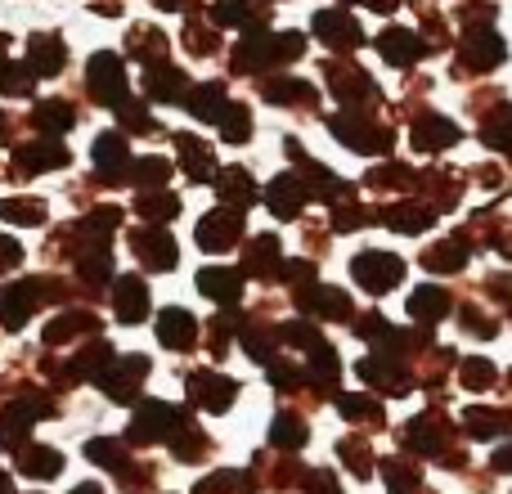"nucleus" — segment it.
<instances>
[{"mask_svg": "<svg viewBox=\"0 0 512 494\" xmlns=\"http://www.w3.org/2000/svg\"><path fill=\"white\" fill-rule=\"evenodd\" d=\"M283 247L274 234H256V239L243 247V274L248 279H283Z\"/></svg>", "mask_w": 512, "mask_h": 494, "instance_id": "412c9836", "label": "nucleus"}, {"mask_svg": "<svg viewBox=\"0 0 512 494\" xmlns=\"http://www.w3.org/2000/svg\"><path fill=\"white\" fill-rule=\"evenodd\" d=\"M297 306L310 319H351V297L342 288H328V283H310L297 292Z\"/></svg>", "mask_w": 512, "mask_h": 494, "instance_id": "4be33fe9", "label": "nucleus"}, {"mask_svg": "<svg viewBox=\"0 0 512 494\" xmlns=\"http://www.w3.org/2000/svg\"><path fill=\"white\" fill-rule=\"evenodd\" d=\"M158 9H198V0H153Z\"/></svg>", "mask_w": 512, "mask_h": 494, "instance_id": "0e129e2a", "label": "nucleus"}, {"mask_svg": "<svg viewBox=\"0 0 512 494\" xmlns=\"http://www.w3.org/2000/svg\"><path fill=\"white\" fill-rule=\"evenodd\" d=\"M32 77H36V72L27 68V63H9L5 95H9V99H23V95H32Z\"/></svg>", "mask_w": 512, "mask_h": 494, "instance_id": "13d9d810", "label": "nucleus"}, {"mask_svg": "<svg viewBox=\"0 0 512 494\" xmlns=\"http://www.w3.org/2000/svg\"><path fill=\"white\" fill-rule=\"evenodd\" d=\"M171 180V162L167 158H135V176L131 185L140 189V194H162Z\"/></svg>", "mask_w": 512, "mask_h": 494, "instance_id": "c03bdc74", "label": "nucleus"}, {"mask_svg": "<svg viewBox=\"0 0 512 494\" xmlns=\"http://www.w3.org/2000/svg\"><path fill=\"white\" fill-rule=\"evenodd\" d=\"M261 99H270V104H279V108H310V104H319V90L310 86V81H297V77H270L261 86Z\"/></svg>", "mask_w": 512, "mask_h": 494, "instance_id": "473e14b6", "label": "nucleus"}, {"mask_svg": "<svg viewBox=\"0 0 512 494\" xmlns=\"http://www.w3.org/2000/svg\"><path fill=\"white\" fill-rule=\"evenodd\" d=\"M459 382H463L468 391H486L490 382H495V364H490V360H468V364L459 369Z\"/></svg>", "mask_w": 512, "mask_h": 494, "instance_id": "6e6d98bb", "label": "nucleus"}, {"mask_svg": "<svg viewBox=\"0 0 512 494\" xmlns=\"http://www.w3.org/2000/svg\"><path fill=\"white\" fill-rule=\"evenodd\" d=\"M81 333H99V319L90 310H63L50 328H45V346H59L68 337H81Z\"/></svg>", "mask_w": 512, "mask_h": 494, "instance_id": "ea45409f", "label": "nucleus"}, {"mask_svg": "<svg viewBox=\"0 0 512 494\" xmlns=\"http://www.w3.org/2000/svg\"><path fill=\"white\" fill-rule=\"evenodd\" d=\"M189 77L176 63H158V68H144V99L153 104H185L189 99Z\"/></svg>", "mask_w": 512, "mask_h": 494, "instance_id": "a211bd4d", "label": "nucleus"}, {"mask_svg": "<svg viewBox=\"0 0 512 494\" xmlns=\"http://www.w3.org/2000/svg\"><path fill=\"white\" fill-rule=\"evenodd\" d=\"M328 95L337 99V104L346 108H364L360 99H369V104H382V90L373 86L369 72H360L355 63H328ZM369 113V108H364Z\"/></svg>", "mask_w": 512, "mask_h": 494, "instance_id": "1a4fd4ad", "label": "nucleus"}, {"mask_svg": "<svg viewBox=\"0 0 512 494\" xmlns=\"http://www.w3.org/2000/svg\"><path fill=\"white\" fill-rule=\"evenodd\" d=\"M315 36L337 54H351L364 45V27L355 23L346 9H319L315 14Z\"/></svg>", "mask_w": 512, "mask_h": 494, "instance_id": "4468645a", "label": "nucleus"}, {"mask_svg": "<svg viewBox=\"0 0 512 494\" xmlns=\"http://www.w3.org/2000/svg\"><path fill=\"white\" fill-rule=\"evenodd\" d=\"M504 59H508L504 36L490 32V27H468V45H463V54H459L463 72H490V68H499Z\"/></svg>", "mask_w": 512, "mask_h": 494, "instance_id": "2eb2a0df", "label": "nucleus"}, {"mask_svg": "<svg viewBox=\"0 0 512 494\" xmlns=\"http://www.w3.org/2000/svg\"><path fill=\"white\" fill-rule=\"evenodd\" d=\"M306 423H301L297 414H279L274 418V427H270V445L274 450H301L306 445Z\"/></svg>", "mask_w": 512, "mask_h": 494, "instance_id": "de8ad7c7", "label": "nucleus"}, {"mask_svg": "<svg viewBox=\"0 0 512 494\" xmlns=\"http://www.w3.org/2000/svg\"><path fill=\"white\" fill-rule=\"evenodd\" d=\"M405 445L414 454H423V459L445 454V445H450V427H445L441 414H423V418H414V423L405 427Z\"/></svg>", "mask_w": 512, "mask_h": 494, "instance_id": "a878e982", "label": "nucleus"}, {"mask_svg": "<svg viewBox=\"0 0 512 494\" xmlns=\"http://www.w3.org/2000/svg\"><path fill=\"white\" fill-rule=\"evenodd\" d=\"M481 140H486L495 153L512 158V104H499L495 113L481 122Z\"/></svg>", "mask_w": 512, "mask_h": 494, "instance_id": "79ce46f5", "label": "nucleus"}, {"mask_svg": "<svg viewBox=\"0 0 512 494\" xmlns=\"http://www.w3.org/2000/svg\"><path fill=\"white\" fill-rule=\"evenodd\" d=\"M0 247H5V270H14V265H18V261H23V247H18L14 239H5V243H0Z\"/></svg>", "mask_w": 512, "mask_h": 494, "instance_id": "e2e57ef3", "label": "nucleus"}, {"mask_svg": "<svg viewBox=\"0 0 512 494\" xmlns=\"http://www.w3.org/2000/svg\"><path fill=\"white\" fill-rule=\"evenodd\" d=\"M113 315H117V324H144V315H149V283H144L140 274H126V279H117V288H113Z\"/></svg>", "mask_w": 512, "mask_h": 494, "instance_id": "393cba45", "label": "nucleus"}, {"mask_svg": "<svg viewBox=\"0 0 512 494\" xmlns=\"http://www.w3.org/2000/svg\"><path fill=\"white\" fill-rule=\"evenodd\" d=\"M337 454H342L346 472H355L360 481H369V477H373V450L360 441V436H346V441L337 445Z\"/></svg>", "mask_w": 512, "mask_h": 494, "instance_id": "09e8293b", "label": "nucleus"}, {"mask_svg": "<svg viewBox=\"0 0 512 494\" xmlns=\"http://www.w3.org/2000/svg\"><path fill=\"white\" fill-rule=\"evenodd\" d=\"M86 459H95L99 468L117 472V477H126V472H131V459H126L122 441H104V436H95V441H86Z\"/></svg>", "mask_w": 512, "mask_h": 494, "instance_id": "a18cd8bd", "label": "nucleus"}, {"mask_svg": "<svg viewBox=\"0 0 512 494\" xmlns=\"http://www.w3.org/2000/svg\"><path fill=\"white\" fill-rule=\"evenodd\" d=\"M185 50L189 54H216L221 50V36H216L212 27H203V23H189L185 27Z\"/></svg>", "mask_w": 512, "mask_h": 494, "instance_id": "5fc2aeb1", "label": "nucleus"}, {"mask_svg": "<svg viewBox=\"0 0 512 494\" xmlns=\"http://www.w3.org/2000/svg\"><path fill=\"white\" fill-rule=\"evenodd\" d=\"M337 378H342V364H337V351L333 346H315L306 355V382L310 391H337Z\"/></svg>", "mask_w": 512, "mask_h": 494, "instance_id": "c9c22d12", "label": "nucleus"}, {"mask_svg": "<svg viewBox=\"0 0 512 494\" xmlns=\"http://www.w3.org/2000/svg\"><path fill=\"white\" fill-rule=\"evenodd\" d=\"M72 494H104V490H99V486H95V481H86V486H77V490H72Z\"/></svg>", "mask_w": 512, "mask_h": 494, "instance_id": "69168bd1", "label": "nucleus"}, {"mask_svg": "<svg viewBox=\"0 0 512 494\" xmlns=\"http://www.w3.org/2000/svg\"><path fill=\"white\" fill-rule=\"evenodd\" d=\"M427 50H432V45H427L418 32H409V27H387V32L378 36V54L387 63H396V68H414Z\"/></svg>", "mask_w": 512, "mask_h": 494, "instance_id": "b1692460", "label": "nucleus"}, {"mask_svg": "<svg viewBox=\"0 0 512 494\" xmlns=\"http://www.w3.org/2000/svg\"><path fill=\"white\" fill-rule=\"evenodd\" d=\"M95 158V171L104 185H131L135 176V158H131V144H126V131H104L90 149Z\"/></svg>", "mask_w": 512, "mask_h": 494, "instance_id": "0eeeda50", "label": "nucleus"}, {"mask_svg": "<svg viewBox=\"0 0 512 494\" xmlns=\"http://www.w3.org/2000/svg\"><path fill=\"white\" fill-rule=\"evenodd\" d=\"M32 126L45 135H63L77 126V108H72L68 99H41V104L32 108Z\"/></svg>", "mask_w": 512, "mask_h": 494, "instance_id": "e433bc0d", "label": "nucleus"}, {"mask_svg": "<svg viewBox=\"0 0 512 494\" xmlns=\"http://www.w3.org/2000/svg\"><path fill=\"white\" fill-rule=\"evenodd\" d=\"M450 292L436 288V283H427V288H418L414 297H409V319H418V324H436V319L450 315Z\"/></svg>", "mask_w": 512, "mask_h": 494, "instance_id": "58836bf2", "label": "nucleus"}, {"mask_svg": "<svg viewBox=\"0 0 512 494\" xmlns=\"http://www.w3.org/2000/svg\"><path fill=\"white\" fill-rule=\"evenodd\" d=\"M436 207L432 203H391V207H378V225H387V230L396 234H423L436 225Z\"/></svg>", "mask_w": 512, "mask_h": 494, "instance_id": "5701e85b", "label": "nucleus"}, {"mask_svg": "<svg viewBox=\"0 0 512 494\" xmlns=\"http://www.w3.org/2000/svg\"><path fill=\"white\" fill-rule=\"evenodd\" d=\"M171 140H176V153H180V171H185L194 185H207V180H216V153H212V144H207L203 135L176 131Z\"/></svg>", "mask_w": 512, "mask_h": 494, "instance_id": "f3484780", "label": "nucleus"}, {"mask_svg": "<svg viewBox=\"0 0 512 494\" xmlns=\"http://www.w3.org/2000/svg\"><path fill=\"white\" fill-rule=\"evenodd\" d=\"M301 54H306L301 32H243V41L234 45V72H265Z\"/></svg>", "mask_w": 512, "mask_h": 494, "instance_id": "f257e3e1", "label": "nucleus"}, {"mask_svg": "<svg viewBox=\"0 0 512 494\" xmlns=\"http://www.w3.org/2000/svg\"><path fill=\"white\" fill-rule=\"evenodd\" d=\"M216 126H221V140L225 144H248L252 140V108L248 104H230Z\"/></svg>", "mask_w": 512, "mask_h": 494, "instance_id": "49530a36", "label": "nucleus"}, {"mask_svg": "<svg viewBox=\"0 0 512 494\" xmlns=\"http://www.w3.org/2000/svg\"><path fill=\"white\" fill-rule=\"evenodd\" d=\"M194 234H198V247H203V252H212V256L230 252V247H239V239H243V212L239 207H225V212L203 216Z\"/></svg>", "mask_w": 512, "mask_h": 494, "instance_id": "ddd939ff", "label": "nucleus"}, {"mask_svg": "<svg viewBox=\"0 0 512 494\" xmlns=\"http://www.w3.org/2000/svg\"><path fill=\"white\" fill-rule=\"evenodd\" d=\"M463 333H472V337H481V342H486V337L499 333V324L481 306H463Z\"/></svg>", "mask_w": 512, "mask_h": 494, "instance_id": "4d7b16f0", "label": "nucleus"}, {"mask_svg": "<svg viewBox=\"0 0 512 494\" xmlns=\"http://www.w3.org/2000/svg\"><path fill=\"white\" fill-rule=\"evenodd\" d=\"M364 185L378 189V194H391V189H418L423 185V176H418L414 167H405V162H382V167H373L369 176H364Z\"/></svg>", "mask_w": 512, "mask_h": 494, "instance_id": "4c0bfd02", "label": "nucleus"}, {"mask_svg": "<svg viewBox=\"0 0 512 494\" xmlns=\"http://www.w3.org/2000/svg\"><path fill=\"white\" fill-rule=\"evenodd\" d=\"M468 256H472V239H468V230H459L454 239H441V243H432L423 252V270H432V274H459L463 265H468Z\"/></svg>", "mask_w": 512, "mask_h": 494, "instance_id": "cd10ccee", "label": "nucleus"}, {"mask_svg": "<svg viewBox=\"0 0 512 494\" xmlns=\"http://www.w3.org/2000/svg\"><path fill=\"white\" fill-rule=\"evenodd\" d=\"M306 490H310V494H342V490H337V477H333L328 468L310 472V477H306Z\"/></svg>", "mask_w": 512, "mask_h": 494, "instance_id": "bf43d9fd", "label": "nucleus"}, {"mask_svg": "<svg viewBox=\"0 0 512 494\" xmlns=\"http://www.w3.org/2000/svg\"><path fill=\"white\" fill-rule=\"evenodd\" d=\"M243 279H248V274L230 270V265H203V270H198V292H203L207 301H216V306H239Z\"/></svg>", "mask_w": 512, "mask_h": 494, "instance_id": "aec40b11", "label": "nucleus"}, {"mask_svg": "<svg viewBox=\"0 0 512 494\" xmlns=\"http://www.w3.org/2000/svg\"><path fill=\"white\" fill-rule=\"evenodd\" d=\"M265 203H270V212L279 216V221H297L301 207L310 203V189H306V180H301L297 171H283V176L270 180V189H265Z\"/></svg>", "mask_w": 512, "mask_h": 494, "instance_id": "6ab92c4d", "label": "nucleus"}, {"mask_svg": "<svg viewBox=\"0 0 512 494\" xmlns=\"http://www.w3.org/2000/svg\"><path fill=\"white\" fill-rule=\"evenodd\" d=\"M337 409H342V418H351V423H373V427L387 423V418H382V405L369 396H337Z\"/></svg>", "mask_w": 512, "mask_h": 494, "instance_id": "8fccbe9b", "label": "nucleus"}, {"mask_svg": "<svg viewBox=\"0 0 512 494\" xmlns=\"http://www.w3.org/2000/svg\"><path fill=\"white\" fill-rule=\"evenodd\" d=\"M328 131H333L351 153H364V158L391 153V144H396V131H391V126H382V122H373V117L360 113V108L333 113V117H328Z\"/></svg>", "mask_w": 512, "mask_h": 494, "instance_id": "f03ea898", "label": "nucleus"}, {"mask_svg": "<svg viewBox=\"0 0 512 494\" xmlns=\"http://www.w3.org/2000/svg\"><path fill=\"white\" fill-rule=\"evenodd\" d=\"M459 140H463L459 122H450V117H441V113H418L414 126H409V144H414L418 153H445Z\"/></svg>", "mask_w": 512, "mask_h": 494, "instance_id": "dca6fc26", "label": "nucleus"}, {"mask_svg": "<svg viewBox=\"0 0 512 494\" xmlns=\"http://www.w3.org/2000/svg\"><path fill=\"white\" fill-rule=\"evenodd\" d=\"M167 50H171V41H167V32H158V27H135V32L126 36V54H131V59H140L144 68L167 63Z\"/></svg>", "mask_w": 512, "mask_h": 494, "instance_id": "f704fd0d", "label": "nucleus"}, {"mask_svg": "<svg viewBox=\"0 0 512 494\" xmlns=\"http://www.w3.org/2000/svg\"><path fill=\"white\" fill-rule=\"evenodd\" d=\"M14 468L23 472V477L54 481L63 472V454L59 450H45V445H18V450H14Z\"/></svg>", "mask_w": 512, "mask_h": 494, "instance_id": "2f4dec72", "label": "nucleus"}, {"mask_svg": "<svg viewBox=\"0 0 512 494\" xmlns=\"http://www.w3.org/2000/svg\"><path fill=\"white\" fill-rule=\"evenodd\" d=\"M68 149H63L54 135L45 140H27V144H14V158H9V180H27L36 171H54V167H68Z\"/></svg>", "mask_w": 512, "mask_h": 494, "instance_id": "6e6552de", "label": "nucleus"}, {"mask_svg": "<svg viewBox=\"0 0 512 494\" xmlns=\"http://www.w3.org/2000/svg\"><path fill=\"white\" fill-rule=\"evenodd\" d=\"M351 279L360 283L364 292L382 297V292H391L400 279H405V261H400L396 252H382V247H369V252H360V256L351 261Z\"/></svg>", "mask_w": 512, "mask_h": 494, "instance_id": "423d86ee", "label": "nucleus"}, {"mask_svg": "<svg viewBox=\"0 0 512 494\" xmlns=\"http://www.w3.org/2000/svg\"><path fill=\"white\" fill-rule=\"evenodd\" d=\"M252 490V477L248 472H216V477L198 481L194 494H248Z\"/></svg>", "mask_w": 512, "mask_h": 494, "instance_id": "603ef678", "label": "nucleus"}, {"mask_svg": "<svg viewBox=\"0 0 512 494\" xmlns=\"http://www.w3.org/2000/svg\"><path fill=\"white\" fill-rule=\"evenodd\" d=\"M342 5H364V9H373V14H391L400 0H342Z\"/></svg>", "mask_w": 512, "mask_h": 494, "instance_id": "680f3d73", "label": "nucleus"}, {"mask_svg": "<svg viewBox=\"0 0 512 494\" xmlns=\"http://www.w3.org/2000/svg\"><path fill=\"white\" fill-rule=\"evenodd\" d=\"M216 198H221L225 207H252L256 198H261V189H256V180H252V171L248 167H225V171H216Z\"/></svg>", "mask_w": 512, "mask_h": 494, "instance_id": "c756f323", "label": "nucleus"}, {"mask_svg": "<svg viewBox=\"0 0 512 494\" xmlns=\"http://www.w3.org/2000/svg\"><path fill=\"white\" fill-rule=\"evenodd\" d=\"M131 247H135V256L144 261V270H153V274L176 270V261H180V247H176V239H171L167 230H162V225L131 230Z\"/></svg>", "mask_w": 512, "mask_h": 494, "instance_id": "9b49d317", "label": "nucleus"}, {"mask_svg": "<svg viewBox=\"0 0 512 494\" xmlns=\"http://www.w3.org/2000/svg\"><path fill=\"white\" fill-rule=\"evenodd\" d=\"M59 297H63L59 279H18V283H9V288H5V328H9V333H18L36 306L59 301Z\"/></svg>", "mask_w": 512, "mask_h": 494, "instance_id": "39448f33", "label": "nucleus"}, {"mask_svg": "<svg viewBox=\"0 0 512 494\" xmlns=\"http://www.w3.org/2000/svg\"><path fill=\"white\" fill-rule=\"evenodd\" d=\"M135 212L144 216V225H167L180 216V198L171 194V189H162V194H140L135 198Z\"/></svg>", "mask_w": 512, "mask_h": 494, "instance_id": "37998d69", "label": "nucleus"}, {"mask_svg": "<svg viewBox=\"0 0 512 494\" xmlns=\"http://www.w3.org/2000/svg\"><path fill=\"white\" fill-rule=\"evenodd\" d=\"M86 90L99 99L104 108H122L126 99V63H122V54H108V50H99V54H90V68H86Z\"/></svg>", "mask_w": 512, "mask_h": 494, "instance_id": "20e7f679", "label": "nucleus"}, {"mask_svg": "<svg viewBox=\"0 0 512 494\" xmlns=\"http://www.w3.org/2000/svg\"><path fill=\"white\" fill-rule=\"evenodd\" d=\"M0 216H5L9 225H41L45 221V203L41 198H5Z\"/></svg>", "mask_w": 512, "mask_h": 494, "instance_id": "3c124183", "label": "nucleus"}, {"mask_svg": "<svg viewBox=\"0 0 512 494\" xmlns=\"http://www.w3.org/2000/svg\"><path fill=\"white\" fill-rule=\"evenodd\" d=\"M490 297L512 306V274H495V279H490Z\"/></svg>", "mask_w": 512, "mask_h": 494, "instance_id": "052dcab7", "label": "nucleus"}, {"mask_svg": "<svg viewBox=\"0 0 512 494\" xmlns=\"http://www.w3.org/2000/svg\"><path fill=\"white\" fill-rule=\"evenodd\" d=\"M117 122H122V131H131V135H149V131H158V122H153L149 113H144L135 99H126L122 108H117Z\"/></svg>", "mask_w": 512, "mask_h": 494, "instance_id": "864d4df0", "label": "nucleus"}, {"mask_svg": "<svg viewBox=\"0 0 512 494\" xmlns=\"http://www.w3.org/2000/svg\"><path fill=\"white\" fill-rule=\"evenodd\" d=\"M207 14H212L216 27H248V32H265L270 5H252V0H216Z\"/></svg>", "mask_w": 512, "mask_h": 494, "instance_id": "c85d7f7f", "label": "nucleus"}, {"mask_svg": "<svg viewBox=\"0 0 512 494\" xmlns=\"http://www.w3.org/2000/svg\"><path fill=\"white\" fill-rule=\"evenodd\" d=\"M508 423H512L508 409H481V405H472L468 414H463V427H468V436H477V441H490V436L508 432Z\"/></svg>", "mask_w": 512, "mask_h": 494, "instance_id": "a19ab883", "label": "nucleus"}, {"mask_svg": "<svg viewBox=\"0 0 512 494\" xmlns=\"http://www.w3.org/2000/svg\"><path fill=\"white\" fill-rule=\"evenodd\" d=\"M144 378H149V360H144V355H117V360L108 364V373L99 378V387L108 391V400L131 405V400L140 396V382Z\"/></svg>", "mask_w": 512, "mask_h": 494, "instance_id": "f8f14e48", "label": "nucleus"}, {"mask_svg": "<svg viewBox=\"0 0 512 494\" xmlns=\"http://www.w3.org/2000/svg\"><path fill=\"white\" fill-rule=\"evenodd\" d=\"M189 414L180 405H167V400H144V409H135L131 418V432L126 441L131 445H158V441H176L180 432H189Z\"/></svg>", "mask_w": 512, "mask_h": 494, "instance_id": "7ed1b4c3", "label": "nucleus"}, {"mask_svg": "<svg viewBox=\"0 0 512 494\" xmlns=\"http://www.w3.org/2000/svg\"><path fill=\"white\" fill-rule=\"evenodd\" d=\"M185 387H189V400H194L198 409H207V414H225V409L234 405V396H239V382L216 369H194L185 378Z\"/></svg>", "mask_w": 512, "mask_h": 494, "instance_id": "9d476101", "label": "nucleus"}, {"mask_svg": "<svg viewBox=\"0 0 512 494\" xmlns=\"http://www.w3.org/2000/svg\"><path fill=\"white\" fill-rule=\"evenodd\" d=\"M158 342L167 346V351H189V346L198 342V319L189 315V310H180V306L162 310V319H158Z\"/></svg>", "mask_w": 512, "mask_h": 494, "instance_id": "7c9ffc66", "label": "nucleus"}, {"mask_svg": "<svg viewBox=\"0 0 512 494\" xmlns=\"http://www.w3.org/2000/svg\"><path fill=\"white\" fill-rule=\"evenodd\" d=\"M63 63H68V45H63V36L36 32L32 41H27V68H32L36 77H59Z\"/></svg>", "mask_w": 512, "mask_h": 494, "instance_id": "bb28decb", "label": "nucleus"}, {"mask_svg": "<svg viewBox=\"0 0 512 494\" xmlns=\"http://www.w3.org/2000/svg\"><path fill=\"white\" fill-rule=\"evenodd\" d=\"M225 86L221 81H198L194 90H189V99H185V113L194 117V122H221L225 117Z\"/></svg>", "mask_w": 512, "mask_h": 494, "instance_id": "72a5a7b5", "label": "nucleus"}]
</instances>
